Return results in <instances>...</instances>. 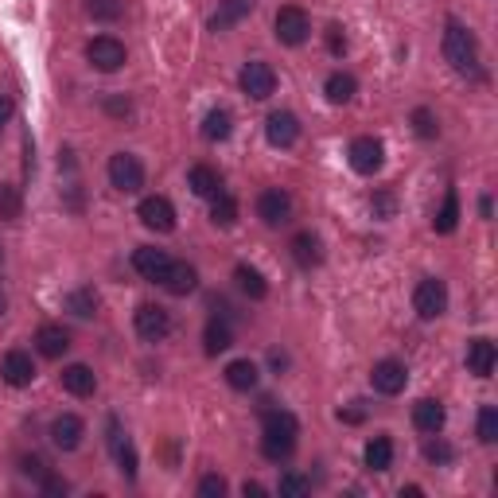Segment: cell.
I'll return each mask as SVG.
<instances>
[{"label": "cell", "mask_w": 498, "mask_h": 498, "mask_svg": "<svg viewBox=\"0 0 498 498\" xmlns=\"http://www.w3.org/2000/svg\"><path fill=\"white\" fill-rule=\"evenodd\" d=\"M296 436H300V425H296L292 413L265 409V417H261V456L272 459V464H284L296 452Z\"/></svg>", "instance_id": "obj_1"}, {"label": "cell", "mask_w": 498, "mask_h": 498, "mask_svg": "<svg viewBox=\"0 0 498 498\" xmlns=\"http://www.w3.org/2000/svg\"><path fill=\"white\" fill-rule=\"evenodd\" d=\"M444 59L452 62L456 74H467V78L479 74V43H475V35L456 20H447V28H444Z\"/></svg>", "instance_id": "obj_2"}, {"label": "cell", "mask_w": 498, "mask_h": 498, "mask_svg": "<svg viewBox=\"0 0 498 498\" xmlns=\"http://www.w3.org/2000/svg\"><path fill=\"white\" fill-rule=\"evenodd\" d=\"M272 35H277L284 47H300V43H308V35H311V16L304 8H296V5H284L277 12V20H272Z\"/></svg>", "instance_id": "obj_3"}, {"label": "cell", "mask_w": 498, "mask_h": 498, "mask_svg": "<svg viewBox=\"0 0 498 498\" xmlns=\"http://www.w3.org/2000/svg\"><path fill=\"white\" fill-rule=\"evenodd\" d=\"M106 171H109V183H114L121 195H136L144 187V164H141V156H133V152H114Z\"/></svg>", "instance_id": "obj_4"}, {"label": "cell", "mask_w": 498, "mask_h": 498, "mask_svg": "<svg viewBox=\"0 0 498 498\" xmlns=\"http://www.w3.org/2000/svg\"><path fill=\"white\" fill-rule=\"evenodd\" d=\"M86 59H90L94 70L102 74H114L124 67V59H129V51H124V43L114 40V35H94L90 43H86Z\"/></svg>", "instance_id": "obj_5"}, {"label": "cell", "mask_w": 498, "mask_h": 498, "mask_svg": "<svg viewBox=\"0 0 498 498\" xmlns=\"http://www.w3.org/2000/svg\"><path fill=\"white\" fill-rule=\"evenodd\" d=\"M238 86L245 97H254V102H265V97H272V90H277V70L269 67V62H245L242 74H238Z\"/></svg>", "instance_id": "obj_6"}, {"label": "cell", "mask_w": 498, "mask_h": 498, "mask_svg": "<svg viewBox=\"0 0 498 498\" xmlns=\"http://www.w3.org/2000/svg\"><path fill=\"white\" fill-rule=\"evenodd\" d=\"M136 218H141L148 230H156V234L176 230V207H171L168 195H144L141 207H136Z\"/></svg>", "instance_id": "obj_7"}, {"label": "cell", "mask_w": 498, "mask_h": 498, "mask_svg": "<svg viewBox=\"0 0 498 498\" xmlns=\"http://www.w3.org/2000/svg\"><path fill=\"white\" fill-rule=\"evenodd\" d=\"M257 218L272 230L284 226V222L292 218V195L284 191V187H265V191L257 195Z\"/></svg>", "instance_id": "obj_8"}, {"label": "cell", "mask_w": 498, "mask_h": 498, "mask_svg": "<svg viewBox=\"0 0 498 498\" xmlns=\"http://www.w3.org/2000/svg\"><path fill=\"white\" fill-rule=\"evenodd\" d=\"M346 160H351V168L358 176H374L385 164V144L378 136H355L351 148H346Z\"/></svg>", "instance_id": "obj_9"}, {"label": "cell", "mask_w": 498, "mask_h": 498, "mask_svg": "<svg viewBox=\"0 0 498 498\" xmlns=\"http://www.w3.org/2000/svg\"><path fill=\"white\" fill-rule=\"evenodd\" d=\"M413 308H417L420 319L444 316V311H447V284L440 277H425L417 284V292H413Z\"/></svg>", "instance_id": "obj_10"}, {"label": "cell", "mask_w": 498, "mask_h": 498, "mask_svg": "<svg viewBox=\"0 0 498 498\" xmlns=\"http://www.w3.org/2000/svg\"><path fill=\"white\" fill-rule=\"evenodd\" d=\"M133 327H136V335H141L144 343H160L171 331V316L160 304H141L133 311Z\"/></svg>", "instance_id": "obj_11"}, {"label": "cell", "mask_w": 498, "mask_h": 498, "mask_svg": "<svg viewBox=\"0 0 498 498\" xmlns=\"http://www.w3.org/2000/svg\"><path fill=\"white\" fill-rule=\"evenodd\" d=\"M370 385L378 390L382 397H397L409 385V370L405 363H397V358H382V363H374L370 370Z\"/></svg>", "instance_id": "obj_12"}, {"label": "cell", "mask_w": 498, "mask_h": 498, "mask_svg": "<svg viewBox=\"0 0 498 498\" xmlns=\"http://www.w3.org/2000/svg\"><path fill=\"white\" fill-rule=\"evenodd\" d=\"M0 378H5V385H12V390H23V385L35 382V363L28 351H8L5 358H0Z\"/></svg>", "instance_id": "obj_13"}, {"label": "cell", "mask_w": 498, "mask_h": 498, "mask_svg": "<svg viewBox=\"0 0 498 498\" xmlns=\"http://www.w3.org/2000/svg\"><path fill=\"white\" fill-rule=\"evenodd\" d=\"M265 136H269L272 148H292L296 141H300V117L289 114V109H281V114H269Z\"/></svg>", "instance_id": "obj_14"}, {"label": "cell", "mask_w": 498, "mask_h": 498, "mask_svg": "<svg viewBox=\"0 0 498 498\" xmlns=\"http://www.w3.org/2000/svg\"><path fill=\"white\" fill-rule=\"evenodd\" d=\"M254 8H257V0H222V5L215 8V16L207 20V28L210 32H230V28H238Z\"/></svg>", "instance_id": "obj_15"}, {"label": "cell", "mask_w": 498, "mask_h": 498, "mask_svg": "<svg viewBox=\"0 0 498 498\" xmlns=\"http://www.w3.org/2000/svg\"><path fill=\"white\" fill-rule=\"evenodd\" d=\"M168 265H171V257L164 254V249H156V245H141V249H133V269L141 272L144 281H164Z\"/></svg>", "instance_id": "obj_16"}, {"label": "cell", "mask_w": 498, "mask_h": 498, "mask_svg": "<svg viewBox=\"0 0 498 498\" xmlns=\"http://www.w3.org/2000/svg\"><path fill=\"white\" fill-rule=\"evenodd\" d=\"M82 436H86L82 417L62 413V417H55V420H51V444L59 447V452H74V447L82 444Z\"/></svg>", "instance_id": "obj_17"}, {"label": "cell", "mask_w": 498, "mask_h": 498, "mask_svg": "<svg viewBox=\"0 0 498 498\" xmlns=\"http://www.w3.org/2000/svg\"><path fill=\"white\" fill-rule=\"evenodd\" d=\"M35 351L43 358H62L70 351V331L59 327V323H43V327L35 331Z\"/></svg>", "instance_id": "obj_18"}, {"label": "cell", "mask_w": 498, "mask_h": 498, "mask_svg": "<svg viewBox=\"0 0 498 498\" xmlns=\"http://www.w3.org/2000/svg\"><path fill=\"white\" fill-rule=\"evenodd\" d=\"M498 366V351L491 339H471L467 343V374H475V378H491Z\"/></svg>", "instance_id": "obj_19"}, {"label": "cell", "mask_w": 498, "mask_h": 498, "mask_svg": "<svg viewBox=\"0 0 498 498\" xmlns=\"http://www.w3.org/2000/svg\"><path fill=\"white\" fill-rule=\"evenodd\" d=\"M444 420H447V409L440 401H432V397H420V401L413 405V429L417 432L436 436V432L444 429Z\"/></svg>", "instance_id": "obj_20"}, {"label": "cell", "mask_w": 498, "mask_h": 498, "mask_svg": "<svg viewBox=\"0 0 498 498\" xmlns=\"http://www.w3.org/2000/svg\"><path fill=\"white\" fill-rule=\"evenodd\" d=\"M160 284H164L171 296H191L198 289V272H195V265H187V261H171Z\"/></svg>", "instance_id": "obj_21"}, {"label": "cell", "mask_w": 498, "mask_h": 498, "mask_svg": "<svg viewBox=\"0 0 498 498\" xmlns=\"http://www.w3.org/2000/svg\"><path fill=\"white\" fill-rule=\"evenodd\" d=\"M109 447H114V459H117V467H121V475L124 479H136V447L124 440V432L114 417H109Z\"/></svg>", "instance_id": "obj_22"}, {"label": "cell", "mask_w": 498, "mask_h": 498, "mask_svg": "<svg viewBox=\"0 0 498 498\" xmlns=\"http://www.w3.org/2000/svg\"><path fill=\"white\" fill-rule=\"evenodd\" d=\"M59 382H62V390H67L70 397H94L97 390V378H94V370L90 366H82V363H74L59 374Z\"/></svg>", "instance_id": "obj_23"}, {"label": "cell", "mask_w": 498, "mask_h": 498, "mask_svg": "<svg viewBox=\"0 0 498 498\" xmlns=\"http://www.w3.org/2000/svg\"><path fill=\"white\" fill-rule=\"evenodd\" d=\"M363 464L370 471H378V475L393 467V440H390V436H370L366 447H363Z\"/></svg>", "instance_id": "obj_24"}, {"label": "cell", "mask_w": 498, "mask_h": 498, "mask_svg": "<svg viewBox=\"0 0 498 498\" xmlns=\"http://www.w3.org/2000/svg\"><path fill=\"white\" fill-rule=\"evenodd\" d=\"M323 94H327L331 106H346V102H355V94H358V78L346 70H335V74H327V82H323Z\"/></svg>", "instance_id": "obj_25"}, {"label": "cell", "mask_w": 498, "mask_h": 498, "mask_svg": "<svg viewBox=\"0 0 498 498\" xmlns=\"http://www.w3.org/2000/svg\"><path fill=\"white\" fill-rule=\"evenodd\" d=\"M187 187L198 195V198H215L222 191V176H218V168H210V164H195L191 171H187Z\"/></svg>", "instance_id": "obj_26"}, {"label": "cell", "mask_w": 498, "mask_h": 498, "mask_svg": "<svg viewBox=\"0 0 498 498\" xmlns=\"http://www.w3.org/2000/svg\"><path fill=\"white\" fill-rule=\"evenodd\" d=\"M289 249H292L296 265H304V269H316L319 261H323V242H319L311 230H300V234H296Z\"/></svg>", "instance_id": "obj_27"}, {"label": "cell", "mask_w": 498, "mask_h": 498, "mask_svg": "<svg viewBox=\"0 0 498 498\" xmlns=\"http://www.w3.org/2000/svg\"><path fill=\"white\" fill-rule=\"evenodd\" d=\"M234 346V331H230V323L226 319H207V327H203V351L215 358V355H222V351H230Z\"/></svg>", "instance_id": "obj_28"}, {"label": "cell", "mask_w": 498, "mask_h": 498, "mask_svg": "<svg viewBox=\"0 0 498 498\" xmlns=\"http://www.w3.org/2000/svg\"><path fill=\"white\" fill-rule=\"evenodd\" d=\"M257 382H261V370H257V363H249V358H234V363L226 366V385H230V390L249 393V390H257Z\"/></svg>", "instance_id": "obj_29"}, {"label": "cell", "mask_w": 498, "mask_h": 498, "mask_svg": "<svg viewBox=\"0 0 498 498\" xmlns=\"http://www.w3.org/2000/svg\"><path fill=\"white\" fill-rule=\"evenodd\" d=\"M234 281H238V289L249 296V300H265V296H269L265 272L254 269V265H238V269H234Z\"/></svg>", "instance_id": "obj_30"}, {"label": "cell", "mask_w": 498, "mask_h": 498, "mask_svg": "<svg viewBox=\"0 0 498 498\" xmlns=\"http://www.w3.org/2000/svg\"><path fill=\"white\" fill-rule=\"evenodd\" d=\"M210 222L222 230H230L234 222H238V198L226 195V191H218L215 198H210Z\"/></svg>", "instance_id": "obj_31"}, {"label": "cell", "mask_w": 498, "mask_h": 498, "mask_svg": "<svg viewBox=\"0 0 498 498\" xmlns=\"http://www.w3.org/2000/svg\"><path fill=\"white\" fill-rule=\"evenodd\" d=\"M456 226H459V195L447 191L444 203H440V210H436V218H432V230L436 234H452Z\"/></svg>", "instance_id": "obj_32"}, {"label": "cell", "mask_w": 498, "mask_h": 498, "mask_svg": "<svg viewBox=\"0 0 498 498\" xmlns=\"http://www.w3.org/2000/svg\"><path fill=\"white\" fill-rule=\"evenodd\" d=\"M230 133H234V117L226 114V109H210L207 121H203V136L207 141H230Z\"/></svg>", "instance_id": "obj_33"}, {"label": "cell", "mask_w": 498, "mask_h": 498, "mask_svg": "<svg viewBox=\"0 0 498 498\" xmlns=\"http://www.w3.org/2000/svg\"><path fill=\"white\" fill-rule=\"evenodd\" d=\"M67 311H74L78 319H90V316H97V292L94 289H74V292H67Z\"/></svg>", "instance_id": "obj_34"}, {"label": "cell", "mask_w": 498, "mask_h": 498, "mask_svg": "<svg viewBox=\"0 0 498 498\" xmlns=\"http://www.w3.org/2000/svg\"><path fill=\"white\" fill-rule=\"evenodd\" d=\"M475 432H479L483 444H494V440H498V409H494V405H483V409H479Z\"/></svg>", "instance_id": "obj_35"}, {"label": "cell", "mask_w": 498, "mask_h": 498, "mask_svg": "<svg viewBox=\"0 0 498 498\" xmlns=\"http://www.w3.org/2000/svg\"><path fill=\"white\" fill-rule=\"evenodd\" d=\"M409 124H413V133L420 136V141H432V136L440 133V124H436V114H432V109H425V106L413 109V117H409Z\"/></svg>", "instance_id": "obj_36"}, {"label": "cell", "mask_w": 498, "mask_h": 498, "mask_svg": "<svg viewBox=\"0 0 498 498\" xmlns=\"http://www.w3.org/2000/svg\"><path fill=\"white\" fill-rule=\"evenodd\" d=\"M86 12H90L94 20H102V23H114V20H121L124 5L121 0H86Z\"/></svg>", "instance_id": "obj_37"}, {"label": "cell", "mask_w": 498, "mask_h": 498, "mask_svg": "<svg viewBox=\"0 0 498 498\" xmlns=\"http://www.w3.org/2000/svg\"><path fill=\"white\" fill-rule=\"evenodd\" d=\"M277 491H281L284 498H292V494H308V491H311V479H308V475H296V471H284L281 483H277Z\"/></svg>", "instance_id": "obj_38"}, {"label": "cell", "mask_w": 498, "mask_h": 498, "mask_svg": "<svg viewBox=\"0 0 498 498\" xmlns=\"http://www.w3.org/2000/svg\"><path fill=\"white\" fill-rule=\"evenodd\" d=\"M0 218L5 222L20 218V191L16 187H0Z\"/></svg>", "instance_id": "obj_39"}, {"label": "cell", "mask_w": 498, "mask_h": 498, "mask_svg": "<svg viewBox=\"0 0 498 498\" xmlns=\"http://www.w3.org/2000/svg\"><path fill=\"white\" fill-rule=\"evenodd\" d=\"M198 494H203V498H222V494H226V479L210 471V475L198 479Z\"/></svg>", "instance_id": "obj_40"}, {"label": "cell", "mask_w": 498, "mask_h": 498, "mask_svg": "<svg viewBox=\"0 0 498 498\" xmlns=\"http://www.w3.org/2000/svg\"><path fill=\"white\" fill-rule=\"evenodd\" d=\"M425 459H429V464H447V459H452V447L440 440V432H436V440L425 444Z\"/></svg>", "instance_id": "obj_41"}, {"label": "cell", "mask_w": 498, "mask_h": 498, "mask_svg": "<svg viewBox=\"0 0 498 498\" xmlns=\"http://www.w3.org/2000/svg\"><path fill=\"white\" fill-rule=\"evenodd\" d=\"M20 471H23V475H28V479L40 483V479L47 475V464H43L40 456H23V459H20Z\"/></svg>", "instance_id": "obj_42"}, {"label": "cell", "mask_w": 498, "mask_h": 498, "mask_svg": "<svg viewBox=\"0 0 498 498\" xmlns=\"http://www.w3.org/2000/svg\"><path fill=\"white\" fill-rule=\"evenodd\" d=\"M327 51L331 55H343L346 51V35H343L339 23H331V28H327Z\"/></svg>", "instance_id": "obj_43"}, {"label": "cell", "mask_w": 498, "mask_h": 498, "mask_svg": "<svg viewBox=\"0 0 498 498\" xmlns=\"http://www.w3.org/2000/svg\"><path fill=\"white\" fill-rule=\"evenodd\" d=\"M40 491L43 494H67V479H59V475H51V471H47V475L40 479Z\"/></svg>", "instance_id": "obj_44"}, {"label": "cell", "mask_w": 498, "mask_h": 498, "mask_svg": "<svg viewBox=\"0 0 498 498\" xmlns=\"http://www.w3.org/2000/svg\"><path fill=\"white\" fill-rule=\"evenodd\" d=\"M374 215H378V218H390L393 215V195L390 191H382L378 198H374Z\"/></svg>", "instance_id": "obj_45"}, {"label": "cell", "mask_w": 498, "mask_h": 498, "mask_svg": "<svg viewBox=\"0 0 498 498\" xmlns=\"http://www.w3.org/2000/svg\"><path fill=\"white\" fill-rule=\"evenodd\" d=\"M366 417V409L363 401H351V409H339V420H346V425H358V420Z\"/></svg>", "instance_id": "obj_46"}, {"label": "cell", "mask_w": 498, "mask_h": 498, "mask_svg": "<svg viewBox=\"0 0 498 498\" xmlns=\"http://www.w3.org/2000/svg\"><path fill=\"white\" fill-rule=\"evenodd\" d=\"M12 114H16V106H12V97L8 94H0V129L12 121Z\"/></svg>", "instance_id": "obj_47"}, {"label": "cell", "mask_w": 498, "mask_h": 498, "mask_svg": "<svg viewBox=\"0 0 498 498\" xmlns=\"http://www.w3.org/2000/svg\"><path fill=\"white\" fill-rule=\"evenodd\" d=\"M245 498H261V494H265V487H261V483H245Z\"/></svg>", "instance_id": "obj_48"}, {"label": "cell", "mask_w": 498, "mask_h": 498, "mask_svg": "<svg viewBox=\"0 0 498 498\" xmlns=\"http://www.w3.org/2000/svg\"><path fill=\"white\" fill-rule=\"evenodd\" d=\"M269 363H272V366H277V370H284V366H289V358H284L281 351H272V355H269Z\"/></svg>", "instance_id": "obj_49"}, {"label": "cell", "mask_w": 498, "mask_h": 498, "mask_svg": "<svg viewBox=\"0 0 498 498\" xmlns=\"http://www.w3.org/2000/svg\"><path fill=\"white\" fill-rule=\"evenodd\" d=\"M479 215H483V218H491V195H483V198H479Z\"/></svg>", "instance_id": "obj_50"}, {"label": "cell", "mask_w": 498, "mask_h": 498, "mask_svg": "<svg viewBox=\"0 0 498 498\" xmlns=\"http://www.w3.org/2000/svg\"><path fill=\"white\" fill-rule=\"evenodd\" d=\"M5 308H8V300H5V296H0V316H5Z\"/></svg>", "instance_id": "obj_51"}, {"label": "cell", "mask_w": 498, "mask_h": 498, "mask_svg": "<svg viewBox=\"0 0 498 498\" xmlns=\"http://www.w3.org/2000/svg\"><path fill=\"white\" fill-rule=\"evenodd\" d=\"M0 265H5V249H0Z\"/></svg>", "instance_id": "obj_52"}]
</instances>
